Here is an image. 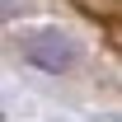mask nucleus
Instances as JSON below:
<instances>
[{
	"instance_id": "f257e3e1",
	"label": "nucleus",
	"mask_w": 122,
	"mask_h": 122,
	"mask_svg": "<svg viewBox=\"0 0 122 122\" xmlns=\"http://www.w3.org/2000/svg\"><path fill=\"white\" fill-rule=\"evenodd\" d=\"M24 61H33L47 75H61V71L75 66V38L66 28H38L24 38Z\"/></svg>"
},
{
	"instance_id": "f03ea898",
	"label": "nucleus",
	"mask_w": 122,
	"mask_h": 122,
	"mask_svg": "<svg viewBox=\"0 0 122 122\" xmlns=\"http://www.w3.org/2000/svg\"><path fill=\"white\" fill-rule=\"evenodd\" d=\"M19 5H24V0H0V19H10V14L19 10Z\"/></svg>"
}]
</instances>
